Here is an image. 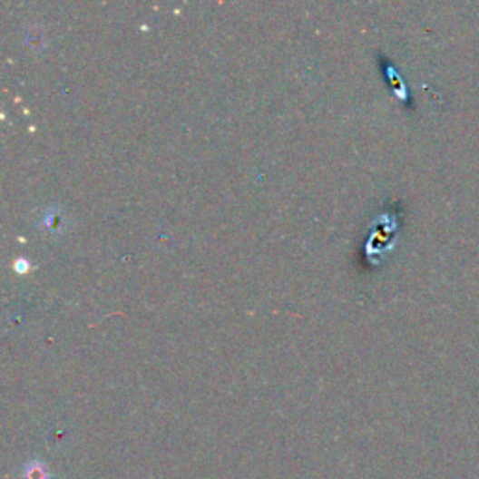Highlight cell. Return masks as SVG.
I'll return each instance as SVG.
<instances>
[{
	"label": "cell",
	"instance_id": "1",
	"mask_svg": "<svg viewBox=\"0 0 479 479\" xmlns=\"http://www.w3.org/2000/svg\"><path fill=\"white\" fill-rule=\"evenodd\" d=\"M23 479H53L51 472L47 468V464H44L42 461L34 459L24 464L23 468Z\"/></svg>",
	"mask_w": 479,
	"mask_h": 479
}]
</instances>
